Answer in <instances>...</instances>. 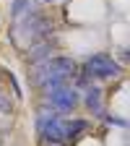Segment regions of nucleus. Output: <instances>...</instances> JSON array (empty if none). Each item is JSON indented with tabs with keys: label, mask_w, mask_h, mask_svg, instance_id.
<instances>
[{
	"label": "nucleus",
	"mask_w": 130,
	"mask_h": 146,
	"mask_svg": "<svg viewBox=\"0 0 130 146\" xmlns=\"http://www.w3.org/2000/svg\"><path fill=\"white\" fill-rule=\"evenodd\" d=\"M78 76V63L68 58V55H52L44 63L31 65V84L44 94L47 89L60 86V84H70Z\"/></svg>",
	"instance_id": "obj_1"
},
{
	"label": "nucleus",
	"mask_w": 130,
	"mask_h": 146,
	"mask_svg": "<svg viewBox=\"0 0 130 146\" xmlns=\"http://www.w3.org/2000/svg\"><path fill=\"white\" fill-rule=\"evenodd\" d=\"M55 36V21L47 16V13H39V11H29L24 13L21 18L13 21V44L16 47H31L34 42H42V39H49Z\"/></svg>",
	"instance_id": "obj_2"
},
{
	"label": "nucleus",
	"mask_w": 130,
	"mask_h": 146,
	"mask_svg": "<svg viewBox=\"0 0 130 146\" xmlns=\"http://www.w3.org/2000/svg\"><path fill=\"white\" fill-rule=\"evenodd\" d=\"M36 133L39 138L49 146L65 143V131H63V117L57 110H52L49 104H42L36 110Z\"/></svg>",
	"instance_id": "obj_3"
},
{
	"label": "nucleus",
	"mask_w": 130,
	"mask_h": 146,
	"mask_svg": "<svg viewBox=\"0 0 130 146\" xmlns=\"http://www.w3.org/2000/svg\"><path fill=\"white\" fill-rule=\"evenodd\" d=\"M83 76L91 81V78H99V81H107V78H117L122 73V65L107 52H96V55H88L83 60Z\"/></svg>",
	"instance_id": "obj_4"
},
{
	"label": "nucleus",
	"mask_w": 130,
	"mask_h": 146,
	"mask_svg": "<svg viewBox=\"0 0 130 146\" xmlns=\"http://www.w3.org/2000/svg\"><path fill=\"white\" fill-rule=\"evenodd\" d=\"M44 99H47V104L52 110H57V112H73V110L81 104V91L73 84H60V86L47 89Z\"/></svg>",
	"instance_id": "obj_5"
},
{
	"label": "nucleus",
	"mask_w": 130,
	"mask_h": 146,
	"mask_svg": "<svg viewBox=\"0 0 130 146\" xmlns=\"http://www.w3.org/2000/svg\"><path fill=\"white\" fill-rule=\"evenodd\" d=\"M52 52H57V39H42V42H34L31 47H26V63H29V65L44 63L47 58H52Z\"/></svg>",
	"instance_id": "obj_6"
},
{
	"label": "nucleus",
	"mask_w": 130,
	"mask_h": 146,
	"mask_svg": "<svg viewBox=\"0 0 130 146\" xmlns=\"http://www.w3.org/2000/svg\"><path fill=\"white\" fill-rule=\"evenodd\" d=\"M81 99H83V104H86V110H88L91 115H96V117L104 115V99H102V89H99V86L88 84Z\"/></svg>",
	"instance_id": "obj_7"
},
{
	"label": "nucleus",
	"mask_w": 130,
	"mask_h": 146,
	"mask_svg": "<svg viewBox=\"0 0 130 146\" xmlns=\"http://www.w3.org/2000/svg\"><path fill=\"white\" fill-rule=\"evenodd\" d=\"M63 131H65V141L81 138V136L88 131V120H81V117H70V120H65V117H63Z\"/></svg>",
	"instance_id": "obj_8"
},
{
	"label": "nucleus",
	"mask_w": 130,
	"mask_h": 146,
	"mask_svg": "<svg viewBox=\"0 0 130 146\" xmlns=\"http://www.w3.org/2000/svg\"><path fill=\"white\" fill-rule=\"evenodd\" d=\"M31 11V0H13L11 3V16H13V21L16 18H21L24 13Z\"/></svg>",
	"instance_id": "obj_9"
},
{
	"label": "nucleus",
	"mask_w": 130,
	"mask_h": 146,
	"mask_svg": "<svg viewBox=\"0 0 130 146\" xmlns=\"http://www.w3.org/2000/svg\"><path fill=\"white\" fill-rule=\"evenodd\" d=\"M11 110H13L11 97L5 94V91H0V115H11Z\"/></svg>",
	"instance_id": "obj_10"
},
{
	"label": "nucleus",
	"mask_w": 130,
	"mask_h": 146,
	"mask_svg": "<svg viewBox=\"0 0 130 146\" xmlns=\"http://www.w3.org/2000/svg\"><path fill=\"white\" fill-rule=\"evenodd\" d=\"M102 120H104L107 125H120V128H125V125H127V120H125V117H112V115H102Z\"/></svg>",
	"instance_id": "obj_11"
},
{
	"label": "nucleus",
	"mask_w": 130,
	"mask_h": 146,
	"mask_svg": "<svg viewBox=\"0 0 130 146\" xmlns=\"http://www.w3.org/2000/svg\"><path fill=\"white\" fill-rule=\"evenodd\" d=\"M39 3H52V0H39Z\"/></svg>",
	"instance_id": "obj_12"
},
{
	"label": "nucleus",
	"mask_w": 130,
	"mask_h": 146,
	"mask_svg": "<svg viewBox=\"0 0 130 146\" xmlns=\"http://www.w3.org/2000/svg\"><path fill=\"white\" fill-rule=\"evenodd\" d=\"M55 146H65V143H55Z\"/></svg>",
	"instance_id": "obj_13"
},
{
	"label": "nucleus",
	"mask_w": 130,
	"mask_h": 146,
	"mask_svg": "<svg viewBox=\"0 0 130 146\" xmlns=\"http://www.w3.org/2000/svg\"><path fill=\"white\" fill-rule=\"evenodd\" d=\"M0 91H3V86H0Z\"/></svg>",
	"instance_id": "obj_14"
}]
</instances>
